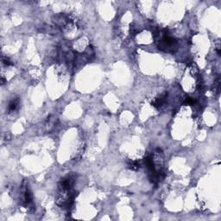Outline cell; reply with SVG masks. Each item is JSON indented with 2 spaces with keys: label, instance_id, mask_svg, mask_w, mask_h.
I'll return each instance as SVG.
<instances>
[{
  "label": "cell",
  "instance_id": "cell-1",
  "mask_svg": "<svg viewBox=\"0 0 221 221\" xmlns=\"http://www.w3.org/2000/svg\"><path fill=\"white\" fill-rule=\"evenodd\" d=\"M158 40H157L159 49L165 52H175L177 49V42L168 35L167 30H162L157 33Z\"/></svg>",
  "mask_w": 221,
  "mask_h": 221
},
{
  "label": "cell",
  "instance_id": "cell-2",
  "mask_svg": "<svg viewBox=\"0 0 221 221\" xmlns=\"http://www.w3.org/2000/svg\"><path fill=\"white\" fill-rule=\"evenodd\" d=\"M32 202V194L28 187H25L23 193V203L25 207H28Z\"/></svg>",
  "mask_w": 221,
  "mask_h": 221
},
{
  "label": "cell",
  "instance_id": "cell-3",
  "mask_svg": "<svg viewBox=\"0 0 221 221\" xmlns=\"http://www.w3.org/2000/svg\"><path fill=\"white\" fill-rule=\"evenodd\" d=\"M167 97H168V93H166V92L162 93V94H161L160 96H158L156 100H154V101H152V103H151L152 104V105L156 107V108H160V107L164 105V103L166 102Z\"/></svg>",
  "mask_w": 221,
  "mask_h": 221
},
{
  "label": "cell",
  "instance_id": "cell-4",
  "mask_svg": "<svg viewBox=\"0 0 221 221\" xmlns=\"http://www.w3.org/2000/svg\"><path fill=\"white\" fill-rule=\"evenodd\" d=\"M19 102H20V100L18 98H16V99H13L12 100H11L9 105H8V111L9 112H12V111L17 110V108L19 105Z\"/></svg>",
  "mask_w": 221,
  "mask_h": 221
},
{
  "label": "cell",
  "instance_id": "cell-5",
  "mask_svg": "<svg viewBox=\"0 0 221 221\" xmlns=\"http://www.w3.org/2000/svg\"><path fill=\"white\" fill-rule=\"evenodd\" d=\"M127 166L131 170H137L140 168V162L138 161H129Z\"/></svg>",
  "mask_w": 221,
  "mask_h": 221
},
{
  "label": "cell",
  "instance_id": "cell-6",
  "mask_svg": "<svg viewBox=\"0 0 221 221\" xmlns=\"http://www.w3.org/2000/svg\"><path fill=\"white\" fill-rule=\"evenodd\" d=\"M194 103H195V100H193V99H192V98H190V97H186L185 99V101H184V104L185 105H194Z\"/></svg>",
  "mask_w": 221,
  "mask_h": 221
},
{
  "label": "cell",
  "instance_id": "cell-7",
  "mask_svg": "<svg viewBox=\"0 0 221 221\" xmlns=\"http://www.w3.org/2000/svg\"><path fill=\"white\" fill-rule=\"evenodd\" d=\"M2 61H3V63H4V65H6V66H11V65H12V63H11V61L8 59V58L4 57L3 58V60H2Z\"/></svg>",
  "mask_w": 221,
  "mask_h": 221
}]
</instances>
